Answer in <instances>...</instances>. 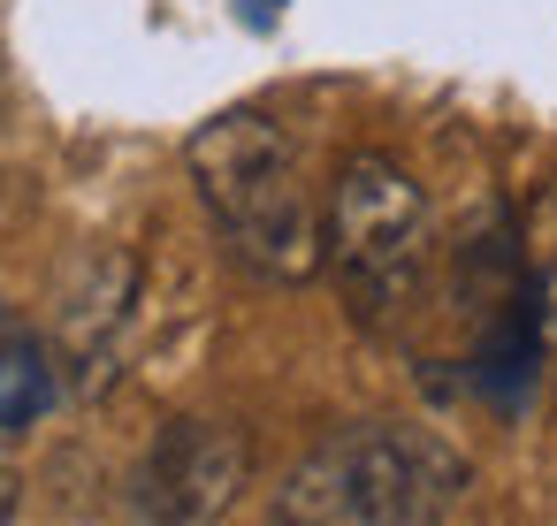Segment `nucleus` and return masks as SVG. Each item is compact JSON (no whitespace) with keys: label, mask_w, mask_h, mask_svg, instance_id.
Returning a JSON list of instances; mask_svg holds the SVG:
<instances>
[{"label":"nucleus","mask_w":557,"mask_h":526,"mask_svg":"<svg viewBox=\"0 0 557 526\" xmlns=\"http://www.w3.org/2000/svg\"><path fill=\"white\" fill-rule=\"evenodd\" d=\"M252 480V442L222 419H169L138 473H131V503L153 526H207L237 503V488Z\"/></svg>","instance_id":"4"},{"label":"nucleus","mask_w":557,"mask_h":526,"mask_svg":"<svg viewBox=\"0 0 557 526\" xmlns=\"http://www.w3.org/2000/svg\"><path fill=\"white\" fill-rule=\"evenodd\" d=\"M542 298H549V328H557V275H542Z\"/></svg>","instance_id":"7"},{"label":"nucleus","mask_w":557,"mask_h":526,"mask_svg":"<svg viewBox=\"0 0 557 526\" xmlns=\"http://www.w3.org/2000/svg\"><path fill=\"white\" fill-rule=\"evenodd\" d=\"M54 404V359L32 336H0V435L32 427Z\"/></svg>","instance_id":"5"},{"label":"nucleus","mask_w":557,"mask_h":526,"mask_svg":"<svg viewBox=\"0 0 557 526\" xmlns=\"http://www.w3.org/2000/svg\"><path fill=\"white\" fill-rule=\"evenodd\" d=\"M184 168H191L214 229L230 237V252L252 275H268V283L321 275V206L306 184V153L275 115L230 108V115L199 123L184 146Z\"/></svg>","instance_id":"1"},{"label":"nucleus","mask_w":557,"mask_h":526,"mask_svg":"<svg viewBox=\"0 0 557 526\" xmlns=\"http://www.w3.org/2000/svg\"><path fill=\"white\" fill-rule=\"evenodd\" d=\"M321 267L359 321H389L428 267V191L389 153H344L321 199Z\"/></svg>","instance_id":"3"},{"label":"nucleus","mask_w":557,"mask_h":526,"mask_svg":"<svg viewBox=\"0 0 557 526\" xmlns=\"http://www.w3.org/2000/svg\"><path fill=\"white\" fill-rule=\"evenodd\" d=\"M458 488H466V458L443 435L359 419L313 442L283 473L268 526H443Z\"/></svg>","instance_id":"2"},{"label":"nucleus","mask_w":557,"mask_h":526,"mask_svg":"<svg viewBox=\"0 0 557 526\" xmlns=\"http://www.w3.org/2000/svg\"><path fill=\"white\" fill-rule=\"evenodd\" d=\"M9 518H16V473L0 465V526H9Z\"/></svg>","instance_id":"6"}]
</instances>
